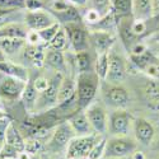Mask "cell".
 Listing matches in <instances>:
<instances>
[{
  "instance_id": "obj_1",
  "label": "cell",
  "mask_w": 159,
  "mask_h": 159,
  "mask_svg": "<svg viewBox=\"0 0 159 159\" xmlns=\"http://www.w3.org/2000/svg\"><path fill=\"white\" fill-rule=\"evenodd\" d=\"M99 76L92 70L78 74L76 78V98L79 110H85L93 102L99 88Z\"/></svg>"
},
{
  "instance_id": "obj_2",
  "label": "cell",
  "mask_w": 159,
  "mask_h": 159,
  "mask_svg": "<svg viewBox=\"0 0 159 159\" xmlns=\"http://www.w3.org/2000/svg\"><path fill=\"white\" fill-rule=\"evenodd\" d=\"M62 78L64 75L61 73L55 71L54 76L50 79V85L47 87V89H45L41 93H38V99L36 103L33 115L47 112L57 106V94H59V88H60Z\"/></svg>"
},
{
  "instance_id": "obj_3",
  "label": "cell",
  "mask_w": 159,
  "mask_h": 159,
  "mask_svg": "<svg viewBox=\"0 0 159 159\" xmlns=\"http://www.w3.org/2000/svg\"><path fill=\"white\" fill-rule=\"evenodd\" d=\"M76 136L73 127L68 122V120L60 122L52 130L51 136L46 143V150L52 153H59L61 150H66L69 143Z\"/></svg>"
},
{
  "instance_id": "obj_4",
  "label": "cell",
  "mask_w": 159,
  "mask_h": 159,
  "mask_svg": "<svg viewBox=\"0 0 159 159\" xmlns=\"http://www.w3.org/2000/svg\"><path fill=\"white\" fill-rule=\"evenodd\" d=\"M102 139L101 134L75 136L66 148V159H84L88 157L94 145Z\"/></svg>"
},
{
  "instance_id": "obj_5",
  "label": "cell",
  "mask_w": 159,
  "mask_h": 159,
  "mask_svg": "<svg viewBox=\"0 0 159 159\" xmlns=\"http://www.w3.org/2000/svg\"><path fill=\"white\" fill-rule=\"evenodd\" d=\"M138 148V144L125 136H112L107 140L104 150V158L110 159H122L127 155H131Z\"/></svg>"
},
{
  "instance_id": "obj_6",
  "label": "cell",
  "mask_w": 159,
  "mask_h": 159,
  "mask_svg": "<svg viewBox=\"0 0 159 159\" xmlns=\"http://www.w3.org/2000/svg\"><path fill=\"white\" fill-rule=\"evenodd\" d=\"M27 82L0 73V99L13 103L20 99Z\"/></svg>"
},
{
  "instance_id": "obj_7",
  "label": "cell",
  "mask_w": 159,
  "mask_h": 159,
  "mask_svg": "<svg viewBox=\"0 0 159 159\" xmlns=\"http://www.w3.org/2000/svg\"><path fill=\"white\" fill-rule=\"evenodd\" d=\"M132 117L124 108H116L108 116V131L112 136H125L131 127Z\"/></svg>"
},
{
  "instance_id": "obj_8",
  "label": "cell",
  "mask_w": 159,
  "mask_h": 159,
  "mask_svg": "<svg viewBox=\"0 0 159 159\" xmlns=\"http://www.w3.org/2000/svg\"><path fill=\"white\" fill-rule=\"evenodd\" d=\"M62 27L65 28L68 33L70 47L75 52L87 51L89 47V32L85 31V28L82 25V23H69L64 24Z\"/></svg>"
},
{
  "instance_id": "obj_9",
  "label": "cell",
  "mask_w": 159,
  "mask_h": 159,
  "mask_svg": "<svg viewBox=\"0 0 159 159\" xmlns=\"http://www.w3.org/2000/svg\"><path fill=\"white\" fill-rule=\"evenodd\" d=\"M85 115L94 132L103 135L108 131V116L106 113V110L99 103L89 104L85 108Z\"/></svg>"
},
{
  "instance_id": "obj_10",
  "label": "cell",
  "mask_w": 159,
  "mask_h": 159,
  "mask_svg": "<svg viewBox=\"0 0 159 159\" xmlns=\"http://www.w3.org/2000/svg\"><path fill=\"white\" fill-rule=\"evenodd\" d=\"M24 23L32 31H42L54 23H56L55 17L50 11L41 10H28L24 16Z\"/></svg>"
},
{
  "instance_id": "obj_11",
  "label": "cell",
  "mask_w": 159,
  "mask_h": 159,
  "mask_svg": "<svg viewBox=\"0 0 159 159\" xmlns=\"http://www.w3.org/2000/svg\"><path fill=\"white\" fill-rule=\"evenodd\" d=\"M89 43H92L97 54L110 52L115 43V36L110 31L93 30L89 33Z\"/></svg>"
},
{
  "instance_id": "obj_12",
  "label": "cell",
  "mask_w": 159,
  "mask_h": 159,
  "mask_svg": "<svg viewBox=\"0 0 159 159\" xmlns=\"http://www.w3.org/2000/svg\"><path fill=\"white\" fill-rule=\"evenodd\" d=\"M104 98H106V102L111 107H115V108H125L130 101L127 90L118 84H111L106 89Z\"/></svg>"
},
{
  "instance_id": "obj_13",
  "label": "cell",
  "mask_w": 159,
  "mask_h": 159,
  "mask_svg": "<svg viewBox=\"0 0 159 159\" xmlns=\"http://www.w3.org/2000/svg\"><path fill=\"white\" fill-rule=\"evenodd\" d=\"M126 75V64L120 55L110 52V66L106 80L110 84H118L124 80Z\"/></svg>"
},
{
  "instance_id": "obj_14",
  "label": "cell",
  "mask_w": 159,
  "mask_h": 159,
  "mask_svg": "<svg viewBox=\"0 0 159 159\" xmlns=\"http://www.w3.org/2000/svg\"><path fill=\"white\" fill-rule=\"evenodd\" d=\"M132 129H134L135 139L138 143L143 145H149L155 135L154 126L145 118H135L132 121Z\"/></svg>"
},
{
  "instance_id": "obj_15",
  "label": "cell",
  "mask_w": 159,
  "mask_h": 159,
  "mask_svg": "<svg viewBox=\"0 0 159 159\" xmlns=\"http://www.w3.org/2000/svg\"><path fill=\"white\" fill-rule=\"evenodd\" d=\"M68 122L73 127L76 136L94 134V130H93V127H92V125L88 120L85 111H83V110H78V111L73 112L70 115V117L68 118Z\"/></svg>"
},
{
  "instance_id": "obj_16",
  "label": "cell",
  "mask_w": 159,
  "mask_h": 159,
  "mask_svg": "<svg viewBox=\"0 0 159 159\" xmlns=\"http://www.w3.org/2000/svg\"><path fill=\"white\" fill-rule=\"evenodd\" d=\"M117 28H118V33H120L121 41L127 50H131L132 46L139 42L138 41L139 37L132 32V19H130L127 16H124L120 18L118 24H117Z\"/></svg>"
},
{
  "instance_id": "obj_17",
  "label": "cell",
  "mask_w": 159,
  "mask_h": 159,
  "mask_svg": "<svg viewBox=\"0 0 159 159\" xmlns=\"http://www.w3.org/2000/svg\"><path fill=\"white\" fill-rule=\"evenodd\" d=\"M46 46L45 45H25L23 48V59L34 68H41L45 65Z\"/></svg>"
},
{
  "instance_id": "obj_18",
  "label": "cell",
  "mask_w": 159,
  "mask_h": 159,
  "mask_svg": "<svg viewBox=\"0 0 159 159\" xmlns=\"http://www.w3.org/2000/svg\"><path fill=\"white\" fill-rule=\"evenodd\" d=\"M30 28L25 23L9 22L0 25V38H25Z\"/></svg>"
},
{
  "instance_id": "obj_19",
  "label": "cell",
  "mask_w": 159,
  "mask_h": 159,
  "mask_svg": "<svg viewBox=\"0 0 159 159\" xmlns=\"http://www.w3.org/2000/svg\"><path fill=\"white\" fill-rule=\"evenodd\" d=\"M4 143L17 149L18 152H23L25 147V139L23 138L20 130L14 125V122H9L4 132Z\"/></svg>"
},
{
  "instance_id": "obj_20",
  "label": "cell",
  "mask_w": 159,
  "mask_h": 159,
  "mask_svg": "<svg viewBox=\"0 0 159 159\" xmlns=\"http://www.w3.org/2000/svg\"><path fill=\"white\" fill-rule=\"evenodd\" d=\"M45 65L50 66L51 69H54L56 73H66V61L64 57V52L54 48H48L46 47V55H45Z\"/></svg>"
},
{
  "instance_id": "obj_21",
  "label": "cell",
  "mask_w": 159,
  "mask_h": 159,
  "mask_svg": "<svg viewBox=\"0 0 159 159\" xmlns=\"http://www.w3.org/2000/svg\"><path fill=\"white\" fill-rule=\"evenodd\" d=\"M50 13L62 25L69 24V23H82V16H80V13H79L78 8L74 5L68 4L61 10H50Z\"/></svg>"
},
{
  "instance_id": "obj_22",
  "label": "cell",
  "mask_w": 159,
  "mask_h": 159,
  "mask_svg": "<svg viewBox=\"0 0 159 159\" xmlns=\"http://www.w3.org/2000/svg\"><path fill=\"white\" fill-rule=\"evenodd\" d=\"M37 99H38V92L34 88L33 78L30 76V79L27 80V84H25V88L22 93V97H20V101H22V104H23L25 112L33 115Z\"/></svg>"
},
{
  "instance_id": "obj_23",
  "label": "cell",
  "mask_w": 159,
  "mask_h": 159,
  "mask_svg": "<svg viewBox=\"0 0 159 159\" xmlns=\"http://www.w3.org/2000/svg\"><path fill=\"white\" fill-rule=\"evenodd\" d=\"M0 73H3L5 75H10V76H16L18 79L27 82L30 79V74L28 70L24 68V66L11 62L8 60H0Z\"/></svg>"
},
{
  "instance_id": "obj_24",
  "label": "cell",
  "mask_w": 159,
  "mask_h": 159,
  "mask_svg": "<svg viewBox=\"0 0 159 159\" xmlns=\"http://www.w3.org/2000/svg\"><path fill=\"white\" fill-rule=\"evenodd\" d=\"M25 45H27L25 38H0V51L7 56L18 54L25 47Z\"/></svg>"
},
{
  "instance_id": "obj_25",
  "label": "cell",
  "mask_w": 159,
  "mask_h": 159,
  "mask_svg": "<svg viewBox=\"0 0 159 159\" xmlns=\"http://www.w3.org/2000/svg\"><path fill=\"white\" fill-rule=\"evenodd\" d=\"M75 94H76V82H74L71 78L64 76L60 84V88H59L57 104H61L65 101L73 98Z\"/></svg>"
},
{
  "instance_id": "obj_26",
  "label": "cell",
  "mask_w": 159,
  "mask_h": 159,
  "mask_svg": "<svg viewBox=\"0 0 159 159\" xmlns=\"http://www.w3.org/2000/svg\"><path fill=\"white\" fill-rule=\"evenodd\" d=\"M132 14L136 19H147L153 16L152 0H132Z\"/></svg>"
},
{
  "instance_id": "obj_27",
  "label": "cell",
  "mask_w": 159,
  "mask_h": 159,
  "mask_svg": "<svg viewBox=\"0 0 159 159\" xmlns=\"http://www.w3.org/2000/svg\"><path fill=\"white\" fill-rule=\"evenodd\" d=\"M110 66V52L97 54V59L94 61V73L99 76L101 80H106Z\"/></svg>"
},
{
  "instance_id": "obj_28",
  "label": "cell",
  "mask_w": 159,
  "mask_h": 159,
  "mask_svg": "<svg viewBox=\"0 0 159 159\" xmlns=\"http://www.w3.org/2000/svg\"><path fill=\"white\" fill-rule=\"evenodd\" d=\"M144 93L148 99L149 107L154 111H159V85L154 82L148 83L144 89Z\"/></svg>"
},
{
  "instance_id": "obj_29",
  "label": "cell",
  "mask_w": 159,
  "mask_h": 159,
  "mask_svg": "<svg viewBox=\"0 0 159 159\" xmlns=\"http://www.w3.org/2000/svg\"><path fill=\"white\" fill-rule=\"evenodd\" d=\"M75 65H76V70L78 74L80 73H87V71H92V65H93V61H92V57L89 55L88 50L87 51H80L76 52L75 55Z\"/></svg>"
},
{
  "instance_id": "obj_30",
  "label": "cell",
  "mask_w": 159,
  "mask_h": 159,
  "mask_svg": "<svg viewBox=\"0 0 159 159\" xmlns=\"http://www.w3.org/2000/svg\"><path fill=\"white\" fill-rule=\"evenodd\" d=\"M69 43V38H68V33H66L65 28L61 25V28L59 30V32L55 34V37L51 39L50 43L46 46L48 48H54V50H59V51H64L68 47Z\"/></svg>"
},
{
  "instance_id": "obj_31",
  "label": "cell",
  "mask_w": 159,
  "mask_h": 159,
  "mask_svg": "<svg viewBox=\"0 0 159 159\" xmlns=\"http://www.w3.org/2000/svg\"><path fill=\"white\" fill-rule=\"evenodd\" d=\"M130 59H131V61L134 62L139 69H141V70H145L150 64H153V62L157 61V59L150 54L149 50H147V51H145L144 54H141V55H131Z\"/></svg>"
},
{
  "instance_id": "obj_32",
  "label": "cell",
  "mask_w": 159,
  "mask_h": 159,
  "mask_svg": "<svg viewBox=\"0 0 159 159\" xmlns=\"http://www.w3.org/2000/svg\"><path fill=\"white\" fill-rule=\"evenodd\" d=\"M112 10L120 17L131 14L132 0H112Z\"/></svg>"
},
{
  "instance_id": "obj_33",
  "label": "cell",
  "mask_w": 159,
  "mask_h": 159,
  "mask_svg": "<svg viewBox=\"0 0 159 159\" xmlns=\"http://www.w3.org/2000/svg\"><path fill=\"white\" fill-rule=\"evenodd\" d=\"M24 150L28 152L31 154L38 155L39 153H42L43 150H46V144L37 138H27L25 139V147Z\"/></svg>"
},
{
  "instance_id": "obj_34",
  "label": "cell",
  "mask_w": 159,
  "mask_h": 159,
  "mask_svg": "<svg viewBox=\"0 0 159 159\" xmlns=\"http://www.w3.org/2000/svg\"><path fill=\"white\" fill-rule=\"evenodd\" d=\"M60 28H61V24L59 22H56V23H54L52 25H50V27H47V28H45L42 31H38V34H39V37H41L42 42L47 46L50 43L51 39L55 37V34L59 32Z\"/></svg>"
},
{
  "instance_id": "obj_35",
  "label": "cell",
  "mask_w": 159,
  "mask_h": 159,
  "mask_svg": "<svg viewBox=\"0 0 159 159\" xmlns=\"http://www.w3.org/2000/svg\"><path fill=\"white\" fill-rule=\"evenodd\" d=\"M90 7L99 11V14L104 17L112 10V0H88Z\"/></svg>"
},
{
  "instance_id": "obj_36",
  "label": "cell",
  "mask_w": 159,
  "mask_h": 159,
  "mask_svg": "<svg viewBox=\"0 0 159 159\" xmlns=\"http://www.w3.org/2000/svg\"><path fill=\"white\" fill-rule=\"evenodd\" d=\"M25 9L24 0H0V10L17 11Z\"/></svg>"
},
{
  "instance_id": "obj_37",
  "label": "cell",
  "mask_w": 159,
  "mask_h": 159,
  "mask_svg": "<svg viewBox=\"0 0 159 159\" xmlns=\"http://www.w3.org/2000/svg\"><path fill=\"white\" fill-rule=\"evenodd\" d=\"M106 144H107V140L104 138H102L94 147L90 150V153L88 154V159H102L104 157V150H106Z\"/></svg>"
},
{
  "instance_id": "obj_38",
  "label": "cell",
  "mask_w": 159,
  "mask_h": 159,
  "mask_svg": "<svg viewBox=\"0 0 159 159\" xmlns=\"http://www.w3.org/2000/svg\"><path fill=\"white\" fill-rule=\"evenodd\" d=\"M132 32H134L139 38L147 32V23L144 19H135L132 20Z\"/></svg>"
},
{
  "instance_id": "obj_39",
  "label": "cell",
  "mask_w": 159,
  "mask_h": 159,
  "mask_svg": "<svg viewBox=\"0 0 159 159\" xmlns=\"http://www.w3.org/2000/svg\"><path fill=\"white\" fill-rule=\"evenodd\" d=\"M33 84H34V88L37 89L38 93H41V92H43L45 89H47V87L50 85V79L39 75V76H36L33 78Z\"/></svg>"
},
{
  "instance_id": "obj_40",
  "label": "cell",
  "mask_w": 159,
  "mask_h": 159,
  "mask_svg": "<svg viewBox=\"0 0 159 159\" xmlns=\"http://www.w3.org/2000/svg\"><path fill=\"white\" fill-rule=\"evenodd\" d=\"M101 18H102V16L99 14V11H97V10L93 9V8H90V9L87 11V14H85V22H87L88 24H90V25L97 24V23L101 20Z\"/></svg>"
},
{
  "instance_id": "obj_41",
  "label": "cell",
  "mask_w": 159,
  "mask_h": 159,
  "mask_svg": "<svg viewBox=\"0 0 159 159\" xmlns=\"http://www.w3.org/2000/svg\"><path fill=\"white\" fill-rule=\"evenodd\" d=\"M25 39H27V43H28V45H45V43L42 42L41 37H39V34H38V31H32V30H30V32H28L27 37H25ZM45 46H46V45H45Z\"/></svg>"
},
{
  "instance_id": "obj_42",
  "label": "cell",
  "mask_w": 159,
  "mask_h": 159,
  "mask_svg": "<svg viewBox=\"0 0 159 159\" xmlns=\"http://www.w3.org/2000/svg\"><path fill=\"white\" fill-rule=\"evenodd\" d=\"M25 9L27 10H41L45 8V3L42 0H24Z\"/></svg>"
},
{
  "instance_id": "obj_43",
  "label": "cell",
  "mask_w": 159,
  "mask_h": 159,
  "mask_svg": "<svg viewBox=\"0 0 159 159\" xmlns=\"http://www.w3.org/2000/svg\"><path fill=\"white\" fill-rule=\"evenodd\" d=\"M148 48H147V46H145L143 42H138V43H135L134 46L131 47V55H141V54H144L145 51H147Z\"/></svg>"
},
{
  "instance_id": "obj_44",
  "label": "cell",
  "mask_w": 159,
  "mask_h": 159,
  "mask_svg": "<svg viewBox=\"0 0 159 159\" xmlns=\"http://www.w3.org/2000/svg\"><path fill=\"white\" fill-rule=\"evenodd\" d=\"M39 158H41V157L34 155V154H31V153L25 152V150H23V152H20V153L18 154V159H39Z\"/></svg>"
},
{
  "instance_id": "obj_45",
  "label": "cell",
  "mask_w": 159,
  "mask_h": 159,
  "mask_svg": "<svg viewBox=\"0 0 159 159\" xmlns=\"http://www.w3.org/2000/svg\"><path fill=\"white\" fill-rule=\"evenodd\" d=\"M65 2L71 3L74 7H84L88 3V0H65Z\"/></svg>"
},
{
  "instance_id": "obj_46",
  "label": "cell",
  "mask_w": 159,
  "mask_h": 159,
  "mask_svg": "<svg viewBox=\"0 0 159 159\" xmlns=\"http://www.w3.org/2000/svg\"><path fill=\"white\" fill-rule=\"evenodd\" d=\"M131 157H132V159H147L143 152H138V150H135L134 153H132Z\"/></svg>"
},
{
  "instance_id": "obj_47",
  "label": "cell",
  "mask_w": 159,
  "mask_h": 159,
  "mask_svg": "<svg viewBox=\"0 0 159 159\" xmlns=\"http://www.w3.org/2000/svg\"><path fill=\"white\" fill-rule=\"evenodd\" d=\"M153 3V16L159 14V0H152Z\"/></svg>"
},
{
  "instance_id": "obj_48",
  "label": "cell",
  "mask_w": 159,
  "mask_h": 159,
  "mask_svg": "<svg viewBox=\"0 0 159 159\" xmlns=\"http://www.w3.org/2000/svg\"><path fill=\"white\" fill-rule=\"evenodd\" d=\"M8 118H10V117H9V115H8L4 110L0 108V122L4 121V120H8Z\"/></svg>"
},
{
  "instance_id": "obj_49",
  "label": "cell",
  "mask_w": 159,
  "mask_h": 159,
  "mask_svg": "<svg viewBox=\"0 0 159 159\" xmlns=\"http://www.w3.org/2000/svg\"><path fill=\"white\" fill-rule=\"evenodd\" d=\"M4 132H5V130H0V150H2L3 145H4Z\"/></svg>"
},
{
  "instance_id": "obj_50",
  "label": "cell",
  "mask_w": 159,
  "mask_h": 159,
  "mask_svg": "<svg viewBox=\"0 0 159 159\" xmlns=\"http://www.w3.org/2000/svg\"><path fill=\"white\" fill-rule=\"evenodd\" d=\"M0 159H18V157H11V155H2V154H0Z\"/></svg>"
},
{
  "instance_id": "obj_51",
  "label": "cell",
  "mask_w": 159,
  "mask_h": 159,
  "mask_svg": "<svg viewBox=\"0 0 159 159\" xmlns=\"http://www.w3.org/2000/svg\"><path fill=\"white\" fill-rule=\"evenodd\" d=\"M153 38L155 39V41H157V42H159V32H157V33H155V34L153 36Z\"/></svg>"
},
{
  "instance_id": "obj_52",
  "label": "cell",
  "mask_w": 159,
  "mask_h": 159,
  "mask_svg": "<svg viewBox=\"0 0 159 159\" xmlns=\"http://www.w3.org/2000/svg\"><path fill=\"white\" fill-rule=\"evenodd\" d=\"M39 159H50V158L46 157V155H41V158H39Z\"/></svg>"
},
{
  "instance_id": "obj_53",
  "label": "cell",
  "mask_w": 159,
  "mask_h": 159,
  "mask_svg": "<svg viewBox=\"0 0 159 159\" xmlns=\"http://www.w3.org/2000/svg\"><path fill=\"white\" fill-rule=\"evenodd\" d=\"M106 159H110V158H106Z\"/></svg>"
},
{
  "instance_id": "obj_54",
  "label": "cell",
  "mask_w": 159,
  "mask_h": 159,
  "mask_svg": "<svg viewBox=\"0 0 159 159\" xmlns=\"http://www.w3.org/2000/svg\"><path fill=\"white\" fill-rule=\"evenodd\" d=\"M84 159H88V158H84Z\"/></svg>"
},
{
  "instance_id": "obj_55",
  "label": "cell",
  "mask_w": 159,
  "mask_h": 159,
  "mask_svg": "<svg viewBox=\"0 0 159 159\" xmlns=\"http://www.w3.org/2000/svg\"><path fill=\"white\" fill-rule=\"evenodd\" d=\"M42 2H45V0H42Z\"/></svg>"
},
{
  "instance_id": "obj_56",
  "label": "cell",
  "mask_w": 159,
  "mask_h": 159,
  "mask_svg": "<svg viewBox=\"0 0 159 159\" xmlns=\"http://www.w3.org/2000/svg\"><path fill=\"white\" fill-rule=\"evenodd\" d=\"M158 147H159V144H158Z\"/></svg>"
}]
</instances>
